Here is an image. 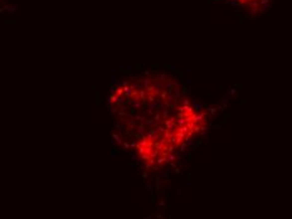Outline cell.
Wrapping results in <instances>:
<instances>
[{"label": "cell", "mask_w": 292, "mask_h": 219, "mask_svg": "<svg viewBox=\"0 0 292 219\" xmlns=\"http://www.w3.org/2000/svg\"><path fill=\"white\" fill-rule=\"evenodd\" d=\"M229 1H233L239 6H244L248 9H254L258 5L263 4V0H229Z\"/></svg>", "instance_id": "1"}]
</instances>
